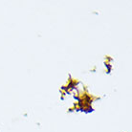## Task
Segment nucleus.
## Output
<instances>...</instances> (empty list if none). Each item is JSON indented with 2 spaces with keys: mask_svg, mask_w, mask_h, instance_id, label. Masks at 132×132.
Instances as JSON below:
<instances>
[]
</instances>
